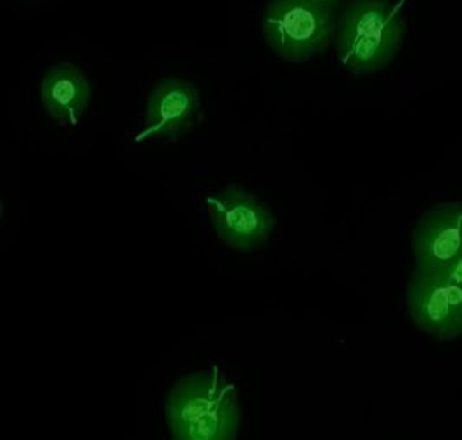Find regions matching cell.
Segmentation results:
<instances>
[{"label":"cell","mask_w":462,"mask_h":440,"mask_svg":"<svg viewBox=\"0 0 462 440\" xmlns=\"http://www.w3.org/2000/svg\"><path fill=\"white\" fill-rule=\"evenodd\" d=\"M175 440H236L241 407L236 387L218 368L182 377L165 400Z\"/></svg>","instance_id":"cell-1"},{"label":"cell","mask_w":462,"mask_h":440,"mask_svg":"<svg viewBox=\"0 0 462 440\" xmlns=\"http://www.w3.org/2000/svg\"><path fill=\"white\" fill-rule=\"evenodd\" d=\"M405 33L403 0H352L337 20V58L356 75L376 73L395 60Z\"/></svg>","instance_id":"cell-2"},{"label":"cell","mask_w":462,"mask_h":440,"mask_svg":"<svg viewBox=\"0 0 462 440\" xmlns=\"http://www.w3.org/2000/svg\"><path fill=\"white\" fill-rule=\"evenodd\" d=\"M335 13L314 0H271L262 32L279 60L303 63L337 41Z\"/></svg>","instance_id":"cell-3"},{"label":"cell","mask_w":462,"mask_h":440,"mask_svg":"<svg viewBox=\"0 0 462 440\" xmlns=\"http://www.w3.org/2000/svg\"><path fill=\"white\" fill-rule=\"evenodd\" d=\"M217 236L234 252L250 253L267 243L273 229L269 207L245 189L227 186L207 198Z\"/></svg>","instance_id":"cell-4"},{"label":"cell","mask_w":462,"mask_h":440,"mask_svg":"<svg viewBox=\"0 0 462 440\" xmlns=\"http://www.w3.org/2000/svg\"><path fill=\"white\" fill-rule=\"evenodd\" d=\"M407 311L418 330L437 340L462 336V283L414 271L407 283Z\"/></svg>","instance_id":"cell-5"},{"label":"cell","mask_w":462,"mask_h":440,"mask_svg":"<svg viewBox=\"0 0 462 440\" xmlns=\"http://www.w3.org/2000/svg\"><path fill=\"white\" fill-rule=\"evenodd\" d=\"M416 271L450 273L462 260V203H439L428 210L412 236Z\"/></svg>","instance_id":"cell-6"},{"label":"cell","mask_w":462,"mask_h":440,"mask_svg":"<svg viewBox=\"0 0 462 440\" xmlns=\"http://www.w3.org/2000/svg\"><path fill=\"white\" fill-rule=\"evenodd\" d=\"M199 109L194 85L180 79H167L152 89L147 99L146 130L139 141H175L189 130Z\"/></svg>","instance_id":"cell-7"},{"label":"cell","mask_w":462,"mask_h":440,"mask_svg":"<svg viewBox=\"0 0 462 440\" xmlns=\"http://www.w3.org/2000/svg\"><path fill=\"white\" fill-rule=\"evenodd\" d=\"M41 98L47 113L54 120L75 126L88 108L92 89L75 64H58L45 73Z\"/></svg>","instance_id":"cell-8"},{"label":"cell","mask_w":462,"mask_h":440,"mask_svg":"<svg viewBox=\"0 0 462 440\" xmlns=\"http://www.w3.org/2000/svg\"><path fill=\"white\" fill-rule=\"evenodd\" d=\"M314 2L324 5V7H329V9H333V11H337V7H339L345 0H314Z\"/></svg>","instance_id":"cell-9"}]
</instances>
